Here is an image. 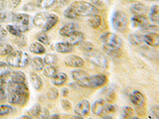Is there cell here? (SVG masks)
Masks as SVG:
<instances>
[{"label": "cell", "instance_id": "cell-1", "mask_svg": "<svg viewBox=\"0 0 159 119\" xmlns=\"http://www.w3.org/2000/svg\"><path fill=\"white\" fill-rule=\"evenodd\" d=\"M8 101L14 105L24 106L30 98V90L25 83L10 82L7 83Z\"/></svg>", "mask_w": 159, "mask_h": 119}, {"label": "cell", "instance_id": "cell-2", "mask_svg": "<svg viewBox=\"0 0 159 119\" xmlns=\"http://www.w3.org/2000/svg\"><path fill=\"white\" fill-rule=\"evenodd\" d=\"M59 21V18L55 14L52 13H38L33 19V23L38 28L47 32L54 27Z\"/></svg>", "mask_w": 159, "mask_h": 119}, {"label": "cell", "instance_id": "cell-3", "mask_svg": "<svg viewBox=\"0 0 159 119\" xmlns=\"http://www.w3.org/2000/svg\"><path fill=\"white\" fill-rule=\"evenodd\" d=\"M71 9L73 11L75 15L79 17H90L92 15H97L99 13V9L89 2L84 1H76L72 2L70 6Z\"/></svg>", "mask_w": 159, "mask_h": 119}, {"label": "cell", "instance_id": "cell-4", "mask_svg": "<svg viewBox=\"0 0 159 119\" xmlns=\"http://www.w3.org/2000/svg\"><path fill=\"white\" fill-rule=\"evenodd\" d=\"M92 111L96 116L107 118L110 117V114L116 112V107L113 105L109 104L104 99H99L92 104Z\"/></svg>", "mask_w": 159, "mask_h": 119}, {"label": "cell", "instance_id": "cell-5", "mask_svg": "<svg viewBox=\"0 0 159 119\" xmlns=\"http://www.w3.org/2000/svg\"><path fill=\"white\" fill-rule=\"evenodd\" d=\"M7 63L11 67L24 68L30 63V56L22 51H13L7 57Z\"/></svg>", "mask_w": 159, "mask_h": 119}, {"label": "cell", "instance_id": "cell-6", "mask_svg": "<svg viewBox=\"0 0 159 119\" xmlns=\"http://www.w3.org/2000/svg\"><path fill=\"white\" fill-rule=\"evenodd\" d=\"M111 24L119 32H125L128 28L129 21L127 15L120 11H116L111 16Z\"/></svg>", "mask_w": 159, "mask_h": 119}, {"label": "cell", "instance_id": "cell-7", "mask_svg": "<svg viewBox=\"0 0 159 119\" xmlns=\"http://www.w3.org/2000/svg\"><path fill=\"white\" fill-rule=\"evenodd\" d=\"M84 56L86 60H88L89 62L97 67L102 68H107L108 67V62H107V58L105 57L104 55L100 53L99 51L95 50L94 49L89 52H84Z\"/></svg>", "mask_w": 159, "mask_h": 119}, {"label": "cell", "instance_id": "cell-8", "mask_svg": "<svg viewBox=\"0 0 159 119\" xmlns=\"http://www.w3.org/2000/svg\"><path fill=\"white\" fill-rule=\"evenodd\" d=\"M14 25L16 26L22 33L26 32L31 27L32 19L30 15L26 14H17L14 15L12 19Z\"/></svg>", "mask_w": 159, "mask_h": 119}, {"label": "cell", "instance_id": "cell-9", "mask_svg": "<svg viewBox=\"0 0 159 119\" xmlns=\"http://www.w3.org/2000/svg\"><path fill=\"white\" fill-rule=\"evenodd\" d=\"M107 81V78L104 75H95V76H88L85 81L84 87L89 88H98L106 84Z\"/></svg>", "mask_w": 159, "mask_h": 119}, {"label": "cell", "instance_id": "cell-10", "mask_svg": "<svg viewBox=\"0 0 159 119\" xmlns=\"http://www.w3.org/2000/svg\"><path fill=\"white\" fill-rule=\"evenodd\" d=\"M102 42L106 45H113V46H116V47L122 48V45H123V41L119 36H117L115 33H103L100 37Z\"/></svg>", "mask_w": 159, "mask_h": 119}, {"label": "cell", "instance_id": "cell-11", "mask_svg": "<svg viewBox=\"0 0 159 119\" xmlns=\"http://www.w3.org/2000/svg\"><path fill=\"white\" fill-rule=\"evenodd\" d=\"M5 83L10 82H16V83H25V76L22 72H13L2 76Z\"/></svg>", "mask_w": 159, "mask_h": 119}, {"label": "cell", "instance_id": "cell-12", "mask_svg": "<svg viewBox=\"0 0 159 119\" xmlns=\"http://www.w3.org/2000/svg\"><path fill=\"white\" fill-rule=\"evenodd\" d=\"M90 103L88 100H82L77 103L75 107V114L79 117H84L89 115L90 112Z\"/></svg>", "mask_w": 159, "mask_h": 119}, {"label": "cell", "instance_id": "cell-13", "mask_svg": "<svg viewBox=\"0 0 159 119\" xmlns=\"http://www.w3.org/2000/svg\"><path fill=\"white\" fill-rule=\"evenodd\" d=\"M64 63L66 66L71 68H81L84 64V61L82 58L76 55H69L64 60Z\"/></svg>", "mask_w": 159, "mask_h": 119}, {"label": "cell", "instance_id": "cell-14", "mask_svg": "<svg viewBox=\"0 0 159 119\" xmlns=\"http://www.w3.org/2000/svg\"><path fill=\"white\" fill-rule=\"evenodd\" d=\"M102 49L103 52L107 55L110 56L111 57L114 58H120L123 56V52L121 50V48L116 47V46H113V45H104L102 46Z\"/></svg>", "mask_w": 159, "mask_h": 119}, {"label": "cell", "instance_id": "cell-15", "mask_svg": "<svg viewBox=\"0 0 159 119\" xmlns=\"http://www.w3.org/2000/svg\"><path fill=\"white\" fill-rule=\"evenodd\" d=\"M131 22L134 27L140 28L143 30L150 24L149 19L146 15H134L131 18Z\"/></svg>", "mask_w": 159, "mask_h": 119}, {"label": "cell", "instance_id": "cell-16", "mask_svg": "<svg viewBox=\"0 0 159 119\" xmlns=\"http://www.w3.org/2000/svg\"><path fill=\"white\" fill-rule=\"evenodd\" d=\"M130 102L136 107L142 108V107H144L145 97L141 92L139 91V90H134V91L132 92L130 95Z\"/></svg>", "mask_w": 159, "mask_h": 119}, {"label": "cell", "instance_id": "cell-17", "mask_svg": "<svg viewBox=\"0 0 159 119\" xmlns=\"http://www.w3.org/2000/svg\"><path fill=\"white\" fill-rule=\"evenodd\" d=\"M143 42L151 47H158L159 46V34L157 33L150 32L143 37Z\"/></svg>", "mask_w": 159, "mask_h": 119}, {"label": "cell", "instance_id": "cell-18", "mask_svg": "<svg viewBox=\"0 0 159 119\" xmlns=\"http://www.w3.org/2000/svg\"><path fill=\"white\" fill-rule=\"evenodd\" d=\"M66 37H67L66 42L70 44L72 46L80 45V44L84 42V37L83 33L77 30L72 33L70 35H69V36Z\"/></svg>", "mask_w": 159, "mask_h": 119}, {"label": "cell", "instance_id": "cell-19", "mask_svg": "<svg viewBox=\"0 0 159 119\" xmlns=\"http://www.w3.org/2000/svg\"><path fill=\"white\" fill-rule=\"evenodd\" d=\"M89 74L83 70H75L72 72V77L80 87H83Z\"/></svg>", "mask_w": 159, "mask_h": 119}, {"label": "cell", "instance_id": "cell-20", "mask_svg": "<svg viewBox=\"0 0 159 119\" xmlns=\"http://www.w3.org/2000/svg\"><path fill=\"white\" fill-rule=\"evenodd\" d=\"M130 10L134 15H145L148 11V7L143 2H134L130 6Z\"/></svg>", "mask_w": 159, "mask_h": 119}, {"label": "cell", "instance_id": "cell-21", "mask_svg": "<svg viewBox=\"0 0 159 119\" xmlns=\"http://www.w3.org/2000/svg\"><path fill=\"white\" fill-rule=\"evenodd\" d=\"M78 29V25L76 23H73V22H70L69 24H66L63 26V27L61 28L59 31V33L61 36L62 37H68L69 35H70L72 33L75 32Z\"/></svg>", "mask_w": 159, "mask_h": 119}, {"label": "cell", "instance_id": "cell-22", "mask_svg": "<svg viewBox=\"0 0 159 119\" xmlns=\"http://www.w3.org/2000/svg\"><path fill=\"white\" fill-rule=\"evenodd\" d=\"M54 49L60 53H69L73 51V46L68 42H58L55 44Z\"/></svg>", "mask_w": 159, "mask_h": 119}, {"label": "cell", "instance_id": "cell-23", "mask_svg": "<svg viewBox=\"0 0 159 119\" xmlns=\"http://www.w3.org/2000/svg\"><path fill=\"white\" fill-rule=\"evenodd\" d=\"M150 20L152 23L154 25H159V6L154 5L152 6L150 11Z\"/></svg>", "mask_w": 159, "mask_h": 119}, {"label": "cell", "instance_id": "cell-24", "mask_svg": "<svg viewBox=\"0 0 159 119\" xmlns=\"http://www.w3.org/2000/svg\"><path fill=\"white\" fill-rule=\"evenodd\" d=\"M68 79L67 75L65 72H57L53 77L52 78V83L55 86H61L66 82Z\"/></svg>", "mask_w": 159, "mask_h": 119}, {"label": "cell", "instance_id": "cell-25", "mask_svg": "<svg viewBox=\"0 0 159 119\" xmlns=\"http://www.w3.org/2000/svg\"><path fill=\"white\" fill-rule=\"evenodd\" d=\"M30 81L32 83L34 88L39 90L43 87V82H42V78L40 77L36 73H31L30 74Z\"/></svg>", "mask_w": 159, "mask_h": 119}, {"label": "cell", "instance_id": "cell-26", "mask_svg": "<svg viewBox=\"0 0 159 119\" xmlns=\"http://www.w3.org/2000/svg\"><path fill=\"white\" fill-rule=\"evenodd\" d=\"M30 51L34 54H43L45 52V49L42 43L33 42L30 46Z\"/></svg>", "mask_w": 159, "mask_h": 119}, {"label": "cell", "instance_id": "cell-27", "mask_svg": "<svg viewBox=\"0 0 159 119\" xmlns=\"http://www.w3.org/2000/svg\"><path fill=\"white\" fill-rule=\"evenodd\" d=\"M31 67L37 71H42L44 68L45 62L41 57H34L30 61Z\"/></svg>", "mask_w": 159, "mask_h": 119}, {"label": "cell", "instance_id": "cell-28", "mask_svg": "<svg viewBox=\"0 0 159 119\" xmlns=\"http://www.w3.org/2000/svg\"><path fill=\"white\" fill-rule=\"evenodd\" d=\"M88 22H89V25H90L91 27L94 28V29H97L101 25L102 18L97 14V15L90 16V18L88 20Z\"/></svg>", "mask_w": 159, "mask_h": 119}, {"label": "cell", "instance_id": "cell-29", "mask_svg": "<svg viewBox=\"0 0 159 119\" xmlns=\"http://www.w3.org/2000/svg\"><path fill=\"white\" fill-rule=\"evenodd\" d=\"M92 4L97 9H107L110 6L111 0H91Z\"/></svg>", "mask_w": 159, "mask_h": 119}, {"label": "cell", "instance_id": "cell-30", "mask_svg": "<svg viewBox=\"0 0 159 119\" xmlns=\"http://www.w3.org/2000/svg\"><path fill=\"white\" fill-rule=\"evenodd\" d=\"M57 0H37V5L41 9H49L54 6Z\"/></svg>", "mask_w": 159, "mask_h": 119}, {"label": "cell", "instance_id": "cell-31", "mask_svg": "<svg viewBox=\"0 0 159 119\" xmlns=\"http://www.w3.org/2000/svg\"><path fill=\"white\" fill-rule=\"evenodd\" d=\"M13 52V47L4 41L0 42V56H7Z\"/></svg>", "mask_w": 159, "mask_h": 119}, {"label": "cell", "instance_id": "cell-32", "mask_svg": "<svg viewBox=\"0 0 159 119\" xmlns=\"http://www.w3.org/2000/svg\"><path fill=\"white\" fill-rule=\"evenodd\" d=\"M57 72V68L54 65H47V67L43 68L44 76L48 78H52Z\"/></svg>", "mask_w": 159, "mask_h": 119}, {"label": "cell", "instance_id": "cell-33", "mask_svg": "<svg viewBox=\"0 0 159 119\" xmlns=\"http://www.w3.org/2000/svg\"><path fill=\"white\" fill-rule=\"evenodd\" d=\"M15 14L12 12H7V11H2L0 12V23H6V22L12 21L13 17Z\"/></svg>", "mask_w": 159, "mask_h": 119}, {"label": "cell", "instance_id": "cell-34", "mask_svg": "<svg viewBox=\"0 0 159 119\" xmlns=\"http://www.w3.org/2000/svg\"><path fill=\"white\" fill-rule=\"evenodd\" d=\"M44 62L46 65H55L57 62V56L52 53H48L44 57Z\"/></svg>", "mask_w": 159, "mask_h": 119}, {"label": "cell", "instance_id": "cell-35", "mask_svg": "<svg viewBox=\"0 0 159 119\" xmlns=\"http://www.w3.org/2000/svg\"><path fill=\"white\" fill-rule=\"evenodd\" d=\"M129 42L133 45H139L142 42H143V37H141L139 34H130L128 37Z\"/></svg>", "mask_w": 159, "mask_h": 119}, {"label": "cell", "instance_id": "cell-36", "mask_svg": "<svg viewBox=\"0 0 159 119\" xmlns=\"http://www.w3.org/2000/svg\"><path fill=\"white\" fill-rule=\"evenodd\" d=\"M41 108L42 107L40 105L37 104L34 105L30 110L28 111V114H29V116L30 117H38V115H39L40 110H41Z\"/></svg>", "mask_w": 159, "mask_h": 119}, {"label": "cell", "instance_id": "cell-37", "mask_svg": "<svg viewBox=\"0 0 159 119\" xmlns=\"http://www.w3.org/2000/svg\"><path fill=\"white\" fill-rule=\"evenodd\" d=\"M11 72V66L7 63L0 61V76L7 74Z\"/></svg>", "mask_w": 159, "mask_h": 119}, {"label": "cell", "instance_id": "cell-38", "mask_svg": "<svg viewBox=\"0 0 159 119\" xmlns=\"http://www.w3.org/2000/svg\"><path fill=\"white\" fill-rule=\"evenodd\" d=\"M7 30L11 34H12L13 36H15V37L20 36V35L22 33L14 25H7Z\"/></svg>", "mask_w": 159, "mask_h": 119}, {"label": "cell", "instance_id": "cell-39", "mask_svg": "<svg viewBox=\"0 0 159 119\" xmlns=\"http://www.w3.org/2000/svg\"><path fill=\"white\" fill-rule=\"evenodd\" d=\"M37 39L39 42H41L43 45H48L49 44V37H48V35L46 34V32H44L42 31V33H38V36H37Z\"/></svg>", "mask_w": 159, "mask_h": 119}, {"label": "cell", "instance_id": "cell-40", "mask_svg": "<svg viewBox=\"0 0 159 119\" xmlns=\"http://www.w3.org/2000/svg\"><path fill=\"white\" fill-rule=\"evenodd\" d=\"M134 115V110L131 107H126L123 109L122 111V117L124 118H130Z\"/></svg>", "mask_w": 159, "mask_h": 119}, {"label": "cell", "instance_id": "cell-41", "mask_svg": "<svg viewBox=\"0 0 159 119\" xmlns=\"http://www.w3.org/2000/svg\"><path fill=\"white\" fill-rule=\"evenodd\" d=\"M59 96V91L55 87H52L49 89L47 92V97L49 98L50 100H56Z\"/></svg>", "mask_w": 159, "mask_h": 119}, {"label": "cell", "instance_id": "cell-42", "mask_svg": "<svg viewBox=\"0 0 159 119\" xmlns=\"http://www.w3.org/2000/svg\"><path fill=\"white\" fill-rule=\"evenodd\" d=\"M13 108L8 105H1L0 106V116L7 115L12 112Z\"/></svg>", "mask_w": 159, "mask_h": 119}, {"label": "cell", "instance_id": "cell-43", "mask_svg": "<svg viewBox=\"0 0 159 119\" xmlns=\"http://www.w3.org/2000/svg\"><path fill=\"white\" fill-rule=\"evenodd\" d=\"M64 15H65V18H69V19H76V18H78L77 16L75 15V13L73 12V11L71 9L70 7H69L67 9L65 10V12H64Z\"/></svg>", "mask_w": 159, "mask_h": 119}, {"label": "cell", "instance_id": "cell-44", "mask_svg": "<svg viewBox=\"0 0 159 119\" xmlns=\"http://www.w3.org/2000/svg\"><path fill=\"white\" fill-rule=\"evenodd\" d=\"M17 40H16V45H18L19 47H23L26 45V42H27V39L25 37V35L22 34L20 35V36L16 37Z\"/></svg>", "mask_w": 159, "mask_h": 119}, {"label": "cell", "instance_id": "cell-45", "mask_svg": "<svg viewBox=\"0 0 159 119\" xmlns=\"http://www.w3.org/2000/svg\"><path fill=\"white\" fill-rule=\"evenodd\" d=\"M80 47L81 50H83L84 52H86L92 50V49H93V45L89 42H83L81 44H80Z\"/></svg>", "mask_w": 159, "mask_h": 119}, {"label": "cell", "instance_id": "cell-46", "mask_svg": "<svg viewBox=\"0 0 159 119\" xmlns=\"http://www.w3.org/2000/svg\"><path fill=\"white\" fill-rule=\"evenodd\" d=\"M61 107L65 111H70L72 109V104L67 99H62L61 100Z\"/></svg>", "mask_w": 159, "mask_h": 119}, {"label": "cell", "instance_id": "cell-47", "mask_svg": "<svg viewBox=\"0 0 159 119\" xmlns=\"http://www.w3.org/2000/svg\"><path fill=\"white\" fill-rule=\"evenodd\" d=\"M49 117V111L46 108H43L42 107L41 110H40L39 115L38 117L39 118H48Z\"/></svg>", "mask_w": 159, "mask_h": 119}, {"label": "cell", "instance_id": "cell-48", "mask_svg": "<svg viewBox=\"0 0 159 119\" xmlns=\"http://www.w3.org/2000/svg\"><path fill=\"white\" fill-rule=\"evenodd\" d=\"M150 117L154 118H159V106H156L151 109Z\"/></svg>", "mask_w": 159, "mask_h": 119}, {"label": "cell", "instance_id": "cell-49", "mask_svg": "<svg viewBox=\"0 0 159 119\" xmlns=\"http://www.w3.org/2000/svg\"><path fill=\"white\" fill-rule=\"evenodd\" d=\"M22 2V0H9V7L11 9H15Z\"/></svg>", "mask_w": 159, "mask_h": 119}, {"label": "cell", "instance_id": "cell-50", "mask_svg": "<svg viewBox=\"0 0 159 119\" xmlns=\"http://www.w3.org/2000/svg\"><path fill=\"white\" fill-rule=\"evenodd\" d=\"M7 95L6 94L5 90L2 89V87H1L0 88V103H2V102L5 101L7 99Z\"/></svg>", "mask_w": 159, "mask_h": 119}, {"label": "cell", "instance_id": "cell-51", "mask_svg": "<svg viewBox=\"0 0 159 119\" xmlns=\"http://www.w3.org/2000/svg\"><path fill=\"white\" fill-rule=\"evenodd\" d=\"M7 0H0V12L4 11L7 7Z\"/></svg>", "mask_w": 159, "mask_h": 119}, {"label": "cell", "instance_id": "cell-52", "mask_svg": "<svg viewBox=\"0 0 159 119\" xmlns=\"http://www.w3.org/2000/svg\"><path fill=\"white\" fill-rule=\"evenodd\" d=\"M7 34V30L4 29L2 25H0V36L1 37H5Z\"/></svg>", "mask_w": 159, "mask_h": 119}, {"label": "cell", "instance_id": "cell-53", "mask_svg": "<svg viewBox=\"0 0 159 119\" xmlns=\"http://www.w3.org/2000/svg\"><path fill=\"white\" fill-rule=\"evenodd\" d=\"M62 93H63V96H65V97H66V96H68V95H69V90H68V89H63L62 90Z\"/></svg>", "mask_w": 159, "mask_h": 119}, {"label": "cell", "instance_id": "cell-54", "mask_svg": "<svg viewBox=\"0 0 159 119\" xmlns=\"http://www.w3.org/2000/svg\"><path fill=\"white\" fill-rule=\"evenodd\" d=\"M4 84H5V82L3 80V78H2V76H0V88L2 87Z\"/></svg>", "mask_w": 159, "mask_h": 119}, {"label": "cell", "instance_id": "cell-55", "mask_svg": "<svg viewBox=\"0 0 159 119\" xmlns=\"http://www.w3.org/2000/svg\"><path fill=\"white\" fill-rule=\"evenodd\" d=\"M69 0H61V2H62L63 5H66V4L69 3Z\"/></svg>", "mask_w": 159, "mask_h": 119}, {"label": "cell", "instance_id": "cell-56", "mask_svg": "<svg viewBox=\"0 0 159 119\" xmlns=\"http://www.w3.org/2000/svg\"><path fill=\"white\" fill-rule=\"evenodd\" d=\"M54 117H59V115H57V114H53V115L51 116V118H54Z\"/></svg>", "mask_w": 159, "mask_h": 119}, {"label": "cell", "instance_id": "cell-57", "mask_svg": "<svg viewBox=\"0 0 159 119\" xmlns=\"http://www.w3.org/2000/svg\"><path fill=\"white\" fill-rule=\"evenodd\" d=\"M150 1H159V0H150Z\"/></svg>", "mask_w": 159, "mask_h": 119}]
</instances>
